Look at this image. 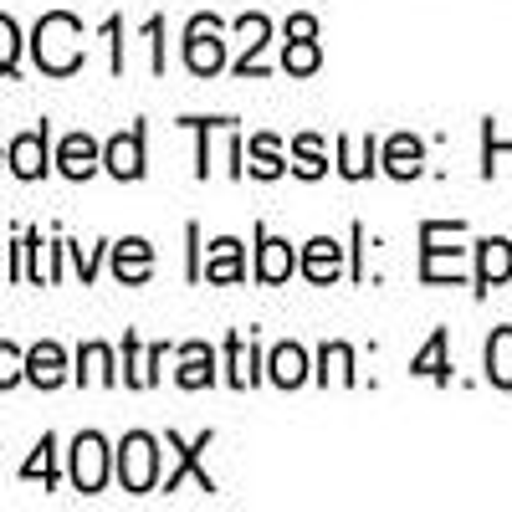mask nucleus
Masks as SVG:
<instances>
[{
	"label": "nucleus",
	"instance_id": "34",
	"mask_svg": "<svg viewBox=\"0 0 512 512\" xmlns=\"http://www.w3.org/2000/svg\"><path fill=\"white\" fill-rule=\"evenodd\" d=\"M103 251H108V246H77V241H67V256H72L82 287H93V277H98V267H103Z\"/></svg>",
	"mask_w": 512,
	"mask_h": 512
},
{
	"label": "nucleus",
	"instance_id": "13",
	"mask_svg": "<svg viewBox=\"0 0 512 512\" xmlns=\"http://www.w3.org/2000/svg\"><path fill=\"white\" fill-rule=\"evenodd\" d=\"M267 359H262V344H256L251 333H231L226 338V384L231 390H251L256 379H262Z\"/></svg>",
	"mask_w": 512,
	"mask_h": 512
},
{
	"label": "nucleus",
	"instance_id": "11",
	"mask_svg": "<svg viewBox=\"0 0 512 512\" xmlns=\"http://www.w3.org/2000/svg\"><path fill=\"white\" fill-rule=\"evenodd\" d=\"M292 272H297V251H292V241L272 236L267 226H256V282L277 287V282H287Z\"/></svg>",
	"mask_w": 512,
	"mask_h": 512
},
{
	"label": "nucleus",
	"instance_id": "19",
	"mask_svg": "<svg viewBox=\"0 0 512 512\" xmlns=\"http://www.w3.org/2000/svg\"><path fill=\"white\" fill-rule=\"evenodd\" d=\"M175 384H180V390H210V384H216V349L200 344V338L180 344V369H175Z\"/></svg>",
	"mask_w": 512,
	"mask_h": 512
},
{
	"label": "nucleus",
	"instance_id": "21",
	"mask_svg": "<svg viewBox=\"0 0 512 512\" xmlns=\"http://www.w3.org/2000/svg\"><path fill=\"white\" fill-rule=\"evenodd\" d=\"M236 31H241V36H251L246 57L236 62V77H262V72H267L262 52H267V41H272V21H267L262 11H256V16H236Z\"/></svg>",
	"mask_w": 512,
	"mask_h": 512
},
{
	"label": "nucleus",
	"instance_id": "8",
	"mask_svg": "<svg viewBox=\"0 0 512 512\" xmlns=\"http://www.w3.org/2000/svg\"><path fill=\"white\" fill-rule=\"evenodd\" d=\"M200 282H210V287H236V282H246V246H241L236 236H216V241L205 246Z\"/></svg>",
	"mask_w": 512,
	"mask_h": 512
},
{
	"label": "nucleus",
	"instance_id": "24",
	"mask_svg": "<svg viewBox=\"0 0 512 512\" xmlns=\"http://www.w3.org/2000/svg\"><path fill=\"white\" fill-rule=\"evenodd\" d=\"M246 175H256V180H282L287 175V159H282V144H277V134H256V139H246Z\"/></svg>",
	"mask_w": 512,
	"mask_h": 512
},
{
	"label": "nucleus",
	"instance_id": "6",
	"mask_svg": "<svg viewBox=\"0 0 512 512\" xmlns=\"http://www.w3.org/2000/svg\"><path fill=\"white\" fill-rule=\"evenodd\" d=\"M67 472H72V487H77L82 497H98V492L108 487V477H113V451H108V441H103L98 431H82V436L72 441V451H67Z\"/></svg>",
	"mask_w": 512,
	"mask_h": 512
},
{
	"label": "nucleus",
	"instance_id": "35",
	"mask_svg": "<svg viewBox=\"0 0 512 512\" xmlns=\"http://www.w3.org/2000/svg\"><path fill=\"white\" fill-rule=\"evenodd\" d=\"M103 36H108V67H113V77L123 72V16H108L103 21Z\"/></svg>",
	"mask_w": 512,
	"mask_h": 512
},
{
	"label": "nucleus",
	"instance_id": "15",
	"mask_svg": "<svg viewBox=\"0 0 512 512\" xmlns=\"http://www.w3.org/2000/svg\"><path fill=\"white\" fill-rule=\"evenodd\" d=\"M297 272H303L308 282H338L344 277V246H338L333 236H313L308 246H303V256H297Z\"/></svg>",
	"mask_w": 512,
	"mask_h": 512
},
{
	"label": "nucleus",
	"instance_id": "29",
	"mask_svg": "<svg viewBox=\"0 0 512 512\" xmlns=\"http://www.w3.org/2000/svg\"><path fill=\"white\" fill-rule=\"evenodd\" d=\"M21 482H41V487H57V436H41L36 441V451L26 456V466H21Z\"/></svg>",
	"mask_w": 512,
	"mask_h": 512
},
{
	"label": "nucleus",
	"instance_id": "16",
	"mask_svg": "<svg viewBox=\"0 0 512 512\" xmlns=\"http://www.w3.org/2000/svg\"><path fill=\"white\" fill-rule=\"evenodd\" d=\"M512 277V241L507 236H487L477 241V297H487L492 287H502Z\"/></svg>",
	"mask_w": 512,
	"mask_h": 512
},
{
	"label": "nucleus",
	"instance_id": "25",
	"mask_svg": "<svg viewBox=\"0 0 512 512\" xmlns=\"http://www.w3.org/2000/svg\"><path fill=\"white\" fill-rule=\"evenodd\" d=\"M487 384H497V390H512V323H502L492 338H487Z\"/></svg>",
	"mask_w": 512,
	"mask_h": 512
},
{
	"label": "nucleus",
	"instance_id": "23",
	"mask_svg": "<svg viewBox=\"0 0 512 512\" xmlns=\"http://www.w3.org/2000/svg\"><path fill=\"white\" fill-rule=\"evenodd\" d=\"M446 349H451V333H446V328H436L431 338H425V349L410 359V374H415V379L451 384V359H446Z\"/></svg>",
	"mask_w": 512,
	"mask_h": 512
},
{
	"label": "nucleus",
	"instance_id": "17",
	"mask_svg": "<svg viewBox=\"0 0 512 512\" xmlns=\"http://www.w3.org/2000/svg\"><path fill=\"white\" fill-rule=\"evenodd\" d=\"M379 169L390 180H420V169H425V144L415 134H395V139H384L379 149Z\"/></svg>",
	"mask_w": 512,
	"mask_h": 512
},
{
	"label": "nucleus",
	"instance_id": "33",
	"mask_svg": "<svg viewBox=\"0 0 512 512\" xmlns=\"http://www.w3.org/2000/svg\"><path fill=\"white\" fill-rule=\"evenodd\" d=\"M26 379V349H16L11 338H0V390H16Z\"/></svg>",
	"mask_w": 512,
	"mask_h": 512
},
{
	"label": "nucleus",
	"instance_id": "27",
	"mask_svg": "<svg viewBox=\"0 0 512 512\" xmlns=\"http://www.w3.org/2000/svg\"><path fill=\"white\" fill-rule=\"evenodd\" d=\"M292 175H303V180H323L328 175V149L318 134H297L292 139Z\"/></svg>",
	"mask_w": 512,
	"mask_h": 512
},
{
	"label": "nucleus",
	"instance_id": "18",
	"mask_svg": "<svg viewBox=\"0 0 512 512\" xmlns=\"http://www.w3.org/2000/svg\"><path fill=\"white\" fill-rule=\"evenodd\" d=\"M267 379L277 384V390H297V384H308L313 379V359L303 344H277L267 354Z\"/></svg>",
	"mask_w": 512,
	"mask_h": 512
},
{
	"label": "nucleus",
	"instance_id": "14",
	"mask_svg": "<svg viewBox=\"0 0 512 512\" xmlns=\"http://www.w3.org/2000/svg\"><path fill=\"white\" fill-rule=\"evenodd\" d=\"M72 369H67V349L52 344V338H41V344L26 349V384H36V390H57V384H67Z\"/></svg>",
	"mask_w": 512,
	"mask_h": 512
},
{
	"label": "nucleus",
	"instance_id": "26",
	"mask_svg": "<svg viewBox=\"0 0 512 512\" xmlns=\"http://www.w3.org/2000/svg\"><path fill=\"white\" fill-rule=\"evenodd\" d=\"M118 379L128 384V390H154V379H149V349L139 344V333H134V328L123 333V359H118Z\"/></svg>",
	"mask_w": 512,
	"mask_h": 512
},
{
	"label": "nucleus",
	"instance_id": "32",
	"mask_svg": "<svg viewBox=\"0 0 512 512\" xmlns=\"http://www.w3.org/2000/svg\"><path fill=\"white\" fill-rule=\"evenodd\" d=\"M21 26L0 11V77H16V67H21Z\"/></svg>",
	"mask_w": 512,
	"mask_h": 512
},
{
	"label": "nucleus",
	"instance_id": "3",
	"mask_svg": "<svg viewBox=\"0 0 512 512\" xmlns=\"http://www.w3.org/2000/svg\"><path fill=\"white\" fill-rule=\"evenodd\" d=\"M113 477L123 492H134V497H149L159 492V441L149 431H128L113 451Z\"/></svg>",
	"mask_w": 512,
	"mask_h": 512
},
{
	"label": "nucleus",
	"instance_id": "12",
	"mask_svg": "<svg viewBox=\"0 0 512 512\" xmlns=\"http://www.w3.org/2000/svg\"><path fill=\"white\" fill-rule=\"evenodd\" d=\"M108 256H113V277H118L123 287H144V282L154 277V246H149L144 236H123V241H113Z\"/></svg>",
	"mask_w": 512,
	"mask_h": 512
},
{
	"label": "nucleus",
	"instance_id": "10",
	"mask_svg": "<svg viewBox=\"0 0 512 512\" xmlns=\"http://www.w3.org/2000/svg\"><path fill=\"white\" fill-rule=\"evenodd\" d=\"M57 169H62V175L67 180H93L98 175V169H103V144L93 139V134H82V128H77V134H67L62 144H57V159H52Z\"/></svg>",
	"mask_w": 512,
	"mask_h": 512
},
{
	"label": "nucleus",
	"instance_id": "4",
	"mask_svg": "<svg viewBox=\"0 0 512 512\" xmlns=\"http://www.w3.org/2000/svg\"><path fill=\"white\" fill-rule=\"evenodd\" d=\"M210 441H216V431H200L195 441H185L180 431H169V436H164V446L175 451V466H169V472L159 477V492H180V482H195L200 492L216 497V477H210L205 466H200V456L210 451Z\"/></svg>",
	"mask_w": 512,
	"mask_h": 512
},
{
	"label": "nucleus",
	"instance_id": "9",
	"mask_svg": "<svg viewBox=\"0 0 512 512\" xmlns=\"http://www.w3.org/2000/svg\"><path fill=\"white\" fill-rule=\"evenodd\" d=\"M103 169L113 180H144V123H134V128H123V134H113L108 144H103Z\"/></svg>",
	"mask_w": 512,
	"mask_h": 512
},
{
	"label": "nucleus",
	"instance_id": "5",
	"mask_svg": "<svg viewBox=\"0 0 512 512\" xmlns=\"http://www.w3.org/2000/svg\"><path fill=\"white\" fill-rule=\"evenodd\" d=\"M221 36H226V21L210 16V11L185 21V67L195 77H216L226 67V41Z\"/></svg>",
	"mask_w": 512,
	"mask_h": 512
},
{
	"label": "nucleus",
	"instance_id": "36",
	"mask_svg": "<svg viewBox=\"0 0 512 512\" xmlns=\"http://www.w3.org/2000/svg\"><path fill=\"white\" fill-rule=\"evenodd\" d=\"M144 36H149V47H154V77H164V16H149L144 21Z\"/></svg>",
	"mask_w": 512,
	"mask_h": 512
},
{
	"label": "nucleus",
	"instance_id": "31",
	"mask_svg": "<svg viewBox=\"0 0 512 512\" xmlns=\"http://www.w3.org/2000/svg\"><path fill=\"white\" fill-rule=\"evenodd\" d=\"M180 123L195 128V139H200V149H195V175L210 180V134H216V128H231L236 118H180Z\"/></svg>",
	"mask_w": 512,
	"mask_h": 512
},
{
	"label": "nucleus",
	"instance_id": "20",
	"mask_svg": "<svg viewBox=\"0 0 512 512\" xmlns=\"http://www.w3.org/2000/svg\"><path fill=\"white\" fill-rule=\"evenodd\" d=\"M379 169V139L364 134V139H344L338 134V175L344 180H369Z\"/></svg>",
	"mask_w": 512,
	"mask_h": 512
},
{
	"label": "nucleus",
	"instance_id": "2",
	"mask_svg": "<svg viewBox=\"0 0 512 512\" xmlns=\"http://www.w3.org/2000/svg\"><path fill=\"white\" fill-rule=\"evenodd\" d=\"M466 221H425L420 226V282H461L466 277V251L461 246H446L451 236H461Z\"/></svg>",
	"mask_w": 512,
	"mask_h": 512
},
{
	"label": "nucleus",
	"instance_id": "30",
	"mask_svg": "<svg viewBox=\"0 0 512 512\" xmlns=\"http://www.w3.org/2000/svg\"><path fill=\"white\" fill-rule=\"evenodd\" d=\"M318 67H323L318 41H287V47H282V72H292V77H313Z\"/></svg>",
	"mask_w": 512,
	"mask_h": 512
},
{
	"label": "nucleus",
	"instance_id": "7",
	"mask_svg": "<svg viewBox=\"0 0 512 512\" xmlns=\"http://www.w3.org/2000/svg\"><path fill=\"white\" fill-rule=\"evenodd\" d=\"M6 164H11V175L16 180H47V169H52V123L41 118L36 128H26V134H16L6 144Z\"/></svg>",
	"mask_w": 512,
	"mask_h": 512
},
{
	"label": "nucleus",
	"instance_id": "22",
	"mask_svg": "<svg viewBox=\"0 0 512 512\" xmlns=\"http://www.w3.org/2000/svg\"><path fill=\"white\" fill-rule=\"evenodd\" d=\"M72 379H77V384H123V379H118V359H113V349L98 344V338L77 349V369H72Z\"/></svg>",
	"mask_w": 512,
	"mask_h": 512
},
{
	"label": "nucleus",
	"instance_id": "38",
	"mask_svg": "<svg viewBox=\"0 0 512 512\" xmlns=\"http://www.w3.org/2000/svg\"><path fill=\"white\" fill-rule=\"evenodd\" d=\"M0 164H6V149H0Z\"/></svg>",
	"mask_w": 512,
	"mask_h": 512
},
{
	"label": "nucleus",
	"instance_id": "28",
	"mask_svg": "<svg viewBox=\"0 0 512 512\" xmlns=\"http://www.w3.org/2000/svg\"><path fill=\"white\" fill-rule=\"evenodd\" d=\"M318 384H359V374H354V349L349 344H323L318 349V374H313Z\"/></svg>",
	"mask_w": 512,
	"mask_h": 512
},
{
	"label": "nucleus",
	"instance_id": "1",
	"mask_svg": "<svg viewBox=\"0 0 512 512\" xmlns=\"http://www.w3.org/2000/svg\"><path fill=\"white\" fill-rule=\"evenodd\" d=\"M26 47H31V62L47 77H72L82 62H88V52H82V21L72 11H47L36 21Z\"/></svg>",
	"mask_w": 512,
	"mask_h": 512
},
{
	"label": "nucleus",
	"instance_id": "37",
	"mask_svg": "<svg viewBox=\"0 0 512 512\" xmlns=\"http://www.w3.org/2000/svg\"><path fill=\"white\" fill-rule=\"evenodd\" d=\"M287 41H318V16H308V11L287 16Z\"/></svg>",
	"mask_w": 512,
	"mask_h": 512
}]
</instances>
